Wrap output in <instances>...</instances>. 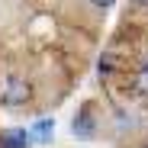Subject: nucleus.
Returning a JSON list of instances; mask_svg holds the SVG:
<instances>
[{
    "label": "nucleus",
    "mask_w": 148,
    "mask_h": 148,
    "mask_svg": "<svg viewBox=\"0 0 148 148\" xmlns=\"http://www.w3.org/2000/svg\"><path fill=\"white\" fill-rule=\"evenodd\" d=\"M29 97H32V87L29 81H23V77H7L3 90H0V100H3V106H26L29 103Z\"/></svg>",
    "instance_id": "f257e3e1"
},
{
    "label": "nucleus",
    "mask_w": 148,
    "mask_h": 148,
    "mask_svg": "<svg viewBox=\"0 0 148 148\" xmlns=\"http://www.w3.org/2000/svg\"><path fill=\"white\" fill-rule=\"evenodd\" d=\"M29 142H32L29 132H23V129H10V132L3 135V142H0V145H3V148H26Z\"/></svg>",
    "instance_id": "f03ea898"
},
{
    "label": "nucleus",
    "mask_w": 148,
    "mask_h": 148,
    "mask_svg": "<svg viewBox=\"0 0 148 148\" xmlns=\"http://www.w3.org/2000/svg\"><path fill=\"white\" fill-rule=\"evenodd\" d=\"M52 132H55V122H52V119H39L36 126H32V138H36V142H48Z\"/></svg>",
    "instance_id": "7ed1b4c3"
},
{
    "label": "nucleus",
    "mask_w": 148,
    "mask_h": 148,
    "mask_svg": "<svg viewBox=\"0 0 148 148\" xmlns=\"http://www.w3.org/2000/svg\"><path fill=\"white\" fill-rule=\"evenodd\" d=\"M74 132L84 135V138H90V135H93V122H90V113H87V110H84L77 119H74Z\"/></svg>",
    "instance_id": "20e7f679"
},
{
    "label": "nucleus",
    "mask_w": 148,
    "mask_h": 148,
    "mask_svg": "<svg viewBox=\"0 0 148 148\" xmlns=\"http://www.w3.org/2000/svg\"><path fill=\"white\" fill-rule=\"evenodd\" d=\"M135 90L148 97V64H145V68L138 71V77H135Z\"/></svg>",
    "instance_id": "39448f33"
},
{
    "label": "nucleus",
    "mask_w": 148,
    "mask_h": 148,
    "mask_svg": "<svg viewBox=\"0 0 148 148\" xmlns=\"http://www.w3.org/2000/svg\"><path fill=\"white\" fill-rule=\"evenodd\" d=\"M90 3H97V7H103V10H106V7H113V3H116V0H90Z\"/></svg>",
    "instance_id": "423d86ee"
},
{
    "label": "nucleus",
    "mask_w": 148,
    "mask_h": 148,
    "mask_svg": "<svg viewBox=\"0 0 148 148\" xmlns=\"http://www.w3.org/2000/svg\"><path fill=\"white\" fill-rule=\"evenodd\" d=\"M135 3H142V7H148V0H135Z\"/></svg>",
    "instance_id": "0eeeda50"
},
{
    "label": "nucleus",
    "mask_w": 148,
    "mask_h": 148,
    "mask_svg": "<svg viewBox=\"0 0 148 148\" xmlns=\"http://www.w3.org/2000/svg\"><path fill=\"white\" fill-rule=\"evenodd\" d=\"M145 148H148V145H145Z\"/></svg>",
    "instance_id": "6e6552de"
}]
</instances>
